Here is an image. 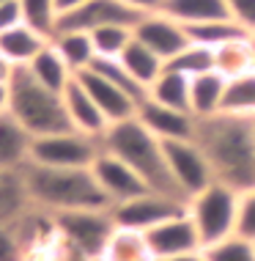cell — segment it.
<instances>
[{
	"label": "cell",
	"instance_id": "11",
	"mask_svg": "<svg viewBox=\"0 0 255 261\" xmlns=\"http://www.w3.org/2000/svg\"><path fill=\"white\" fill-rule=\"evenodd\" d=\"M134 39H140L146 47H151L159 58H165V63L192 44V39H189V33H187V25L176 22V19L167 17L165 11L146 14V17L134 25Z\"/></svg>",
	"mask_w": 255,
	"mask_h": 261
},
{
	"label": "cell",
	"instance_id": "3",
	"mask_svg": "<svg viewBox=\"0 0 255 261\" xmlns=\"http://www.w3.org/2000/svg\"><path fill=\"white\" fill-rule=\"evenodd\" d=\"M33 206L49 215L80 209H112L91 168H44L25 165Z\"/></svg>",
	"mask_w": 255,
	"mask_h": 261
},
{
	"label": "cell",
	"instance_id": "45",
	"mask_svg": "<svg viewBox=\"0 0 255 261\" xmlns=\"http://www.w3.org/2000/svg\"><path fill=\"white\" fill-rule=\"evenodd\" d=\"M154 261H170V258H154Z\"/></svg>",
	"mask_w": 255,
	"mask_h": 261
},
{
	"label": "cell",
	"instance_id": "39",
	"mask_svg": "<svg viewBox=\"0 0 255 261\" xmlns=\"http://www.w3.org/2000/svg\"><path fill=\"white\" fill-rule=\"evenodd\" d=\"M121 3L129 6L132 11H137L140 17H146V14H157V11H162L165 0H121Z\"/></svg>",
	"mask_w": 255,
	"mask_h": 261
},
{
	"label": "cell",
	"instance_id": "9",
	"mask_svg": "<svg viewBox=\"0 0 255 261\" xmlns=\"http://www.w3.org/2000/svg\"><path fill=\"white\" fill-rule=\"evenodd\" d=\"M187 212V203L167 198L162 193H143L137 198H129L124 203L112 206V217L121 228H134V231H151L154 225L179 217Z\"/></svg>",
	"mask_w": 255,
	"mask_h": 261
},
{
	"label": "cell",
	"instance_id": "10",
	"mask_svg": "<svg viewBox=\"0 0 255 261\" xmlns=\"http://www.w3.org/2000/svg\"><path fill=\"white\" fill-rule=\"evenodd\" d=\"M140 14L132 11L129 6H124L121 0H88L82 3L80 9L61 14V22H58V33L61 31H82L91 33L96 28L104 25H137L140 22Z\"/></svg>",
	"mask_w": 255,
	"mask_h": 261
},
{
	"label": "cell",
	"instance_id": "35",
	"mask_svg": "<svg viewBox=\"0 0 255 261\" xmlns=\"http://www.w3.org/2000/svg\"><path fill=\"white\" fill-rule=\"evenodd\" d=\"M236 234H242L255 242V187L242 193L239 198V223H236Z\"/></svg>",
	"mask_w": 255,
	"mask_h": 261
},
{
	"label": "cell",
	"instance_id": "4",
	"mask_svg": "<svg viewBox=\"0 0 255 261\" xmlns=\"http://www.w3.org/2000/svg\"><path fill=\"white\" fill-rule=\"evenodd\" d=\"M9 88H11L9 110L33 138L61 135V132L74 129L72 118L66 113V105H63V94H55L47 86H41L27 66H17Z\"/></svg>",
	"mask_w": 255,
	"mask_h": 261
},
{
	"label": "cell",
	"instance_id": "15",
	"mask_svg": "<svg viewBox=\"0 0 255 261\" xmlns=\"http://www.w3.org/2000/svg\"><path fill=\"white\" fill-rule=\"evenodd\" d=\"M137 118L159 140H192L195 138V121H197V118L192 116V113L165 108V105H159L154 99L140 102Z\"/></svg>",
	"mask_w": 255,
	"mask_h": 261
},
{
	"label": "cell",
	"instance_id": "34",
	"mask_svg": "<svg viewBox=\"0 0 255 261\" xmlns=\"http://www.w3.org/2000/svg\"><path fill=\"white\" fill-rule=\"evenodd\" d=\"M209 261H255V242L242 234H231L222 242L203 248Z\"/></svg>",
	"mask_w": 255,
	"mask_h": 261
},
{
	"label": "cell",
	"instance_id": "13",
	"mask_svg": "<svg viewBox=\"0 0 255 261\" xmlns=\"http://www.w3.org/2000/svg\"><path fill=\"white\" fill-rule=\"evenodd\" d=\"M146 239H148V245H151L157 258H176V256H184V253L203 250L201 237H197V228H195L192 217H189V212L154 225L151 231H146Z\"/></svg>",
	"mask_w": 255,
	"mask_h": 261
},
{
	"label": "cell",
	"instance_id": "12",
	"mask_svg": "<svg viewBox=\"0 0 255 261\" xmlns=\"http://www.w3.org/2000/svg\"><path fill=\"white\" fill-rule=\"evenodd\" d=\"M91 171H94L99 187L104 190V195L110 198L112 206L129 201V198H137V195H143V193H151V190L146 187V181L140 179L121 157L110 154L107 149L99 154V160L94 162Z\"/></svg>",
	"mask_w": 255,
	"mask_h": 261
},
{
	"label": "cell",
	"instance_id": "29",
	"mask_svg": "<svg viewBox=\"0 0 255 261\" xmlns=\"http://www.w3.org/2000/svg\"><path fill=\"white\" fill-rule=\"evenodd\" d=\"M219 113L255 118V72H247L242 77L228 80L225 99H222V110H219Z\"/></svg>",
	"mask_w": 255,
	"mask_h": 261
},
{
	"label": "cell",
	"instance_id": "8",
	"mask_svg": "<svg viewBox=\"0 0 255 261\" xmlns=\"http://www.w3.org/2000/svg\"><path fill=\"white\" fill-rule=\"evenodd\" d=\"M162 143H165L170 171H173L179 187L187 193V198H192V195H197L201 190H206L209 185L217 181L209 157L195 140H162Z\"/></svg>",
	"mask_w": 255,
	"mask_h": 261
},
{
	"label": "cell",
	"instance_id": "43",
	"mask_svg": "<svg viewBox=\"0 0 255 261\" xmlns=\"http://www.w3.org/2000/svg\"><path fill=\"white\" fill-rule=\"evenodd\" d=\"M170 261H209V258H206V253H203V250H195V253H184V256H176V258H170Z\"/></svg>",
	"mask_w": 255,
	"mask_h": 261
},
{
	"label": "cell",
	"instance_id": "32",
	"mask_svg": "<svg viewBox=\"0 0 255 261\" xmlns=\"http://www.w3.org/2000/svg\"><path fill=\"white\" fill-rule=\"evenodd\" d=\"M88 69H94L96 74L107 77L110 83H116L118 88H124L137 105L148 99V88L140 86V83L134 80L129 72H126V66H124V63L118 61V58H94V63H91Z\"/></svg>",
	"mask_w": 255,
	"mask_h": 261
},
{
	"label": "cell",
	"instance_id": "14",
	"mask_svg": "<svg viewBox=\"0 0 255 261\" xmlns=\"http://www.w3.org/2000/svg\"><path fill=\"white\" fill-rule=\"evenodd\" d=\"M82 80V86L88 88V94L94 96V102L99 105V110L104 113L110 124H121V121H129V118L137 116V108L140 105L126 94L124 88H118L116 83H110L107 77L96 74L94 69H85V72L77 74Z\"/></svg>",
	"mask_w": 255,
	"mask_h": 261
},
{
	"label": "cell",
	"instance_id": "1",
	"mask_svg": "<svg viewBox=\"0 0 255 261\" xmlns=\"http://www.w3.org/2000/svg\"><path fill=\"white\" fill-rule=\"evenodd\" d=\"M192 140L209 157L217 181L236 193L255 187V118L231 113L197 118Z\"/></svg>",
	"mask_w": 255,
	"mask_h": 261
},
{
	"label": "cell",
	"instance_id": "17",
	"mask_svg": "<svg viewBox=\"0 0 255 261\" xmlns=\"http://www.w3.org/2000/svg\"><path fill=\"white\" fill-rule=\"evenodd\" d=\"M33 209L25 168H0V225L19 223Z\"/></svg>",
	"mask_w": 255,
	"mask_h": 261
},
{
	"label": "cell",
	"instance_id": "16",
	"mask_svg": "<svg viewBox=\"0 0 255 261\" xmlns=\"http://www.w3.org/2000/svg\"><path fill=\"white\" fill-rule=\"evenodd\" d=\"M63 105H66V113L72 118L74 129L85 132V135H96V138H102L107 132L110 121L104 118V113L99 110V105L94 102V96L88 94V88L82 86V80L77 74L63 91Z\"/></svg>",
	"mask_w": 255,
	"mask_h": 261
},
{
	"label": "cell",
	"instance_id": "24",
	"mask_svg": "<svg viewBox=\"0 0 255 261\" xmlns=\"http://www.w3.org/2000/svg\"><path fill=\"white\" fill-rule=\"evenodd\" d=\"M126 66V72H129L134 80L140 83V86H151L157 77L165 72V58H159L157 53L151 50V47H146L140 39H132L129 47L121 53V58H118Z\"/></svg>",
	"mask_w": 255,
	"mask_h": 261
},
{
	"label": "cell",
	"instance_id": "7",
	"mask_svg": "<svg viewBox=\"0 0 255 261\" xmlns=\"http://www.w3.org/2000/svg\"><path fill=\"white\" fill-rule=\"evenodd\" d=\"M104 151L102 138L85 135L80 129H69L61 135L33 138L31 162L44 168H94L99 154Z\"/></svg>",
	"mask_w": 255,
	"mask_h": 261
},
{
	"label": "cell",
	"instance_id": "19",
	"mask_svg": "<svg viewBox=\"0 0 255 261\" xmlns=\"http://www.w3.org/2000/svg\"><path fill=\"white\" fill-rule=\"evenodd\" d=\"M52 39L41 36L39 31H33L31 25H17V28H9V31L0 33V53L9 58L14 66H27L36 55L44 50Z\"/></svg>",
	"mask_w": 255,
	"mask_h": 261
},
{
	"label": "cell",
	"instance_id": "27",
	"mask_svg": "<svg viewBox=\"0 0 255 261\" xmlns=\"http://www.w3.org/2000/svg\"><path fill=\"white\" fill-rule=\"evenodd\" d=\"M52 44L58 47V53L63 55V61L69 63V69H72L74 74L85 72V69L94 63V58H96L91 33H82V31H61V33H55Z\"/></svg>",
	"mask_w": 255,
	"mask_h": 261
},
{
	"label": "cell",
	"instance_id": "44",
	"mask_svg": "<svg viewBox=\"0 0 255 261\" xmlns=\"http://www.w3.org/2000/svg\"><path fill=\"white\" fill-rule=\"evenodd\" d=\"M250 44H252V61H255V33H250Z\"/></svg>",
	"mask_w": 255,
	"mask_h": 261
},
{
	"label": "cell",
	"instance_id": "42",
	"mask_svg": "<svg viewBox=\"0 0 255 261\" xmlns=\"http://www.w3.org/2000/svg\"><path fill=\"white\" fill-rule=\"evenodd\" d=\"M9 105H11V88L6 83H0V113H9Z\"/></svg>",
	"mask_w": 255,
	"mask_h": 261
},
{
	"label": "cell",
	"instance_id": "20",
	"mask_svg": "<svg viewBox=\"0 0 255 261\" xmlns=\"http://www.w3.org/2000/svg\"><path fill=\"white\" fill-rule=\"evenodd\" d=\"M225 88H228V77H222L217 69L192 77V86H189L192 116L195 118H206V116H214V113L222 110Z\"/></svg>",
	"mask_w": 255,
	"mask_h": 261
},
{
	"label": "cell",
	"instance_id": "28",
	"mask_svg": "<svg viewBox=\"0 0 255 261\" xmlns=\"http://www.w3.org/2000/svg\"><path fill=\"white\" fill-rule=\"evenodd\" d=\"M187 33L195 44H203L209 50H217V47L228 44L233 39L250 36L239 22L233 19H214V22H201V25H187Z\"/></svg>",
	"mask_w": 255,
	"mask_h": 261
},
{
	"label": "cell",
	"instance_id": "2",
	"mask_svg": "<svg viewBox=\"0 0 255 261\" xmlns=\"http://www.w3.org/2000/svg\"><path fill=\"white\" fill-rule=\"evenodd\" d=\"M102 143L110 154L121 157L126 165L146 181V187L151 190V193H162V195H167V198L189 203L187 193L179 187L173 171H170L165 143H162L137 116L129 118V121H121V124H110L107 132L102 135Z\"/></svg>",
	"mask_w": 255,
	"mask_h": 261
},
{
	"label": "cell",
	"instance_id": "23",
	"mask_svg": "<svg viewBox=\"0 0 255 261\" xmlns=\"http://www.w3.org/2000/svg\"><path fill=\"white\" fill-rule=\"evenodd\" d=\"M162 11L181 25H201L214 19H231L225 0H165Z\"/></svg>",
	"mask_w": 255,
	"mask_h": 261
},
{
	"label": "cell",
	"instance_id": "38",
	"mask_svg": "<svg viewBox=\"0 0 255 261\" xmlns=\"http://www.w3.org/2000/svg\"><path fill=\"white\" fill-rule=\"evenodd\" d=\"M22 22H25V17H22V3H19V0L0 3V33L9 31V28L22 25Z\"/></svg>",
	"mask_w": 255,
	"mask_h": 261
},
{
	"label": "cell",
	"instance_id": "18",
	"mask_svg": "<svg viewBox=\"0 0 255 261\" xmlns=\"http://www.w3.org/2000/svg\"><path fill=\"white\" fill-rule=\"evenodd\" d=\"M33 135L17 121V116L0 113V168H25L31 165Z\"/></svg>",
	"mask_w": 255,
	"mask_h": 261
},
{
	"label": "cell",
	"instance_id": "6",
	"mask_svg": "<svg viewBox=\"0 0 255 261\" xmlns=\"http://www.w3.org/2000/svg\"><path fill=\"white\" fill-rule=\"evenodd\" d=\"M55 231L61 239H66L91 261H99L107 250L118 223L112 217V209H80V212H61L52 215Z\"/></svg>",
	"mask_w": 255,
	"mask_h": 261
},
{
	"label": "cell",
	"instance_id": "41",
	"mask_svg": "<svg viewBox=\"0 0 255 261\" xmlns=\"http://www.w3.org/2000/svg\"><path fill=\"white\" fill-rule=\"evenodd\" d=\"M55 3H58V11L61 14H69V11L80 9L82 3H88V0H55Z\"/></svg>",
	"mask_w": 255,
	"mask_h": 261
},
{
	"label": "cell",
	"instance_id": "46",
	"mask_svg": "<svg viewBox=\"0 0 255 261\" xmlns=\"http://www.w3.org/2000/svg\"><path fill=\"white\" fill-rule=\"evenodd\" d=\"M0 3H9V0H0Z\"/></svg>",
	"mask_w": 255,
	"mask_h": 261
},
{
	"label": "cell",
	"instance_id": "22",
	"mask_svg": "<svg viewBox=\"0 0 255 261\" xmlns=\"http://www.w3.org/2000/svg\"><path fill=\"white\" fill-rule=\"evenodd\" d=\"M189 86H192V77L165 66V72L148 86V99L165 105V108H173V110L192 113V105H189Z\"/></svg>",
	"mask_w": 255,
	"mask_h": 261
},
{
	"label": "cell",
	"instance_id": "36",
	"mask_svg": "<svg viewBox=\"0 0 255 261\" xmlns=\"http://www.w3.org/2000/svg\"><path fill=\"white\" fill-rule=\"evenodd\" d=\"M27 248L11 225H0V261H25Z\"/></svg>",
	"mask_w": 255,
	"mask_h": 261
},
{
	"label": "cell",
	"instance_id": "40",
	"mask_svg": "<svg viewBox=\"0 0 255 261\" xmlns=\"http://www.w3.org/2000/svg\"><path fill=\"white\" fill-rule=\"evenodd\" d=\"M14 72H17V66H14V63L6 58L3 53H0V83H6V86H9L11 77H14Z\"/></svg>",
	"mask_w": 255,
	"mask_h": 261
},
{
	"label": "cell",
	"instance_id": "30",
	"mask_svg": "<svg viewBox=\"0 0 255 261\" xmlns=\"http://www.w3.org/2000/svg\"><path fill=\"white\" fill-rule=\"evenodd\" d=\"M134 39V25H104L91 31L96 58H121V53Z\"/></svg>",
	"mask_w": 255,
	"mask_h": 261
},
{
	"label": "cell",
	"instance_id": "31",
	"mask_svg": "<svg viewBox=\"0 0 255 261\" xmlns=\"http://www.w3.org/2000/svg\"><path fill=\"white\" fill-rule=\"evenodd\" d=\"M22 3V17L25 25H31L33 31H39L41 36L55 39L61 22V11L55 0H19Z\"/></svg>",
	"mask_w": 255,
	"mask_h": 261
},
{
	"label": "cell",
	"instance_id": "33",
	"mask_svg": "<svg viewBox=\"0 0 255 261\" xmlns=\"http://www.w3.org/2000/svg\"><path fill=\"white\" fill-rule=\"evenodd\" d=\"M165 66L176 69V72H181L187 77H197V74L211 72V69H214V50H209V47L195 44V41H192L187 50H181L176 58H170Z\"/></svg>",
	"mask_w": 255,
	"mask_h": 261
},
{
	"label": "cell",
	"instance_id": "25",
	"mask_svg": "<svg viewBox=\"0 0 255 261\" xmlns=\"http://www.w3.org/2000/svg\"><path fill=\"white\" fill-rule=\"evenodd\" d=\"M151 245L146 239V231H134V228H121L118 225L112 234L107 250L99 261H154Z\"/></svg>",
	"mask_w": 255,
	"mask_h": 261
},
{
	"label": "cell",
	"instance_id": "5",
	"mask_svg": "<svg viewBox=\"0 0 255 261\" xmlns=\"http://www.w3.org/2000/svg\"><path fill=\"white\" fill-rule=\"evenodd\" d=\"M239 198H242V193H236L233 187L222 185V181H214V185H209L206 190H201L197 195L189 198L187 212L197 228L203 248L236 234Z\"/></svg>",
	"mask_w": 255,
	"mask_h": 261
},
{
	"label": "cell",
	"instance_id": "21",
	"mask_svg": "<svg viewBox=\"0 0 255 261\" xmlns=\"http://www.w3.org/2000/svg\"><path fill=\"white\" fill-rule=\"evenodd\" d=\"M27 69H31V74L36 77L41 86H47L49 91H55V94H63L66 86L72 83V77H74V72L69 69V63L63 61V55L58 53V47H55L52 41L27 63Z\"/></svg>",
	"mask_w": 255,
	"mask_h": 261
},
{
	"label": "cell",
	"instance_id": "37",
	"mask_svg": "<svg viewBox=\"0 0 255 261\" xmlns=\"http://www.w3.org/2000/svg\"><path fill=\"white\" fill-rule=\"evenodd\" d=\"M233 22H239L247 33H255V0H225Z\"/></svg>",
	"mask_w": 255,
	"mask_h": 261
},
{
	"label": "cell",
	"instance_id": "26",
	"mask_svg": "<svg viewBox=\"0 0 255 261\" xmlns=\"http://www.w3.org/2000/svg\"><path fill=\"white\" fill-rule=\"evenodd\" d=\"M214 69L222 77H242L247 72H255V61H252V44H250V36H242V39H233L228 44L217 47L214 50Z\"/></svg>",
	"mask_w": 255,
	"mask_h": 261
}]
</instances>
